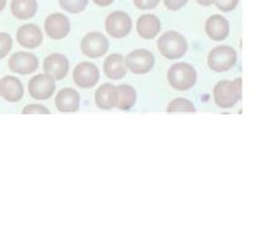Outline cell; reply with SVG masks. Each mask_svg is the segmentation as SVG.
<instances>
[{"instance_id":"484cf974","label":"cell","mask_w":254,"mask_h":240,"mask_svg":"<svg viewBox=\"0 0 254 240\" xmlns=\"http://www.w3.org/2000/svg\"><path fill=\"white\" fill-rule=\"evenodd\" d=\"M238 1L239 0H215V4H216V6L221 12L226 13L234 10L238 5Z\"/></svg>"},{"instance_id":"7402d4cb","label":"cell","mask_w":254,"mask_h":240,"mask_svg":"<svg viewBox=\"0 0 254 240\" xmlns=\"http://www.w3.org/2000/svg\"><path fill=\"white\" fill-rule=\"evenodd\" d=\"M168 112H196L193 103L188 99L177 98L169 103L167 108Z\"/></svg>"},{"instance_id":"5bb4252c","label":"cell","mask_w":254,"mask_h":240,"mask_svg":"<svg viewBox=\"0 0 254 240\" xmlns=\"http://www.w3.org/2000/svg\"><path fill=\"white\" fill-rule=\"evenodd\" d=\"M42 40H44V36L41 32V28L36 24H24L18 29L17 41L20 46L26 49H36L40 46Z\"/></svg>"},{"instance_id":"ba28073f","label":"cell","mask_w":254,"mask_h":240,"mask_svg":"<svg viewBox=\"0 0 254 240\" xmlns=\"http://www.w3.org/2000/svg\"><path fill=\"white\" fill-rule=\"evenodd\" d=\"M108 40L99 32H90L81 40L80 49L84 55L88 58H99L108 51Z\"/></svg>"},{"instance_id":"277c9868","label":"cell","mask_w":254,"mask_h":240,"mask_svg":"<svg viewBox=\"0 0 254 240\" xmlns=\"http://www.w3.org/2000/svg\"><path fill=\"white\" fill-rule=\"evenodd\" d=\"M237 51L233 47L217 46L208 55V66L215 72L228 71L237 64Z\"/></svg>"},{"instance_id":"4316f807","label":"cell","mask_w":254,"mask_h":240,"mask_svg":"<svg viewBox=\"0 0 254 240\" xmlns=\"http://www.w3.org/2000/svg\"><path fill=\"white\" fill-rule=\"evenodd\" d=\"M160 0H133L136 8L141 9V10H149L154 9L159 4Z\"/></svg>"},{"instance_id":"d6986e66","label":"cell","mask_w":254,"mask_h":240,"mask_svg":"<svg viewBox=\"0 0 254 240\" xmlns=\"http://www.w3.org/2000/svg\"><path fill=\"white\" fill-rule=\"evenodd\" d=\"M136 102V92L130 85L124 84L115 87V107L127 111L132 107Z\"/></svg>"},{"instance_id":"e0dca14e","label":"cell","mask_w":254,"mask_h":240,"mask_svg":"<svg viewBox=\"0 0 254 240\" xmlns=\"http://www.w3.org/2000/svg\"><path fill=\"white\" fill-rule=\"evenodd\" d=\"M137 33L145 40H151L160 31V20L154 14H144L137 19L136 23Z\"/></svg>"},{"instance_id":"4dcf8cb0","label":"cell","mask_w":254,"mask_h":240,"mask_svg":"<svg viewBox=\"0 0 254 240\" xmlns=\"http://www.w3.org/2000/svg\"><path fill=\"white\" fill-rule=\"evenodd\" d=\"M6 5V0H0V12H3Z\"/></svg>"},{"instance_id":"7a4b0ae2","label":"cell","mask_w":254,"mask_h":240,"mask_svg":"<svg viewBox=\"0 0 254 240\" xmlns=\"http://www.w3.org/2000/svg\"><path fill=\"white\" fill-rule=\"evenodd\" d=\"M158 49L164 58L174 60V59H179L185 55L187 52L188 45L186 38L181 33L169 31L159 38Z\"/></svg>"},{"instance_id":"7c38bea8","label":"cell","mask_w":254,"mask_h":240,"mask_svg":"<svg viewBox=\"0 0 254 240\" xmlns=\"http://www.w3.org/2000/svg\"><path fill=\"white\" fill-rule=\"evenodd\" d=\"M44 70L56 80H61L69 72V61L61 54H52L44 61Z\"/></svg>"},{"instance_id":"2e32d148","label":"cell","mask_w":254,"mask_h":240,"mask_svg":"<svg viewBox=\"0 0 254 240\" xmlns=\"http://www.w3.org/2000/svg\"><path fill=\"white\" fill-rule=\"evenodd\" d=\"M56 108L60 112H76L80 106V96L76 90L71 88H65L60 90L55 99Z\"/></svg>"},{"instance_id":"3957f363","label":"cell","mask_w":254,"mask_h":240,"mask_svg":"<svg viewBox=\"0 0 254 240\" xmlns=\"http://www.w3.org/2000/svg\"><path fill=\"white\" fill-rule=\"evenodd\" d=\"M168 81L174 89L188 90L196 84L197 72L190 64L178 62L168 70Z\"/></svg>"},{"instance_id":"ffe728a7","label":"cell","mask_w":254,"mask_h":240,"mask_svg":"<svg viewBox=\"0 0 254 240\" xmlns=\"http://www.w3.org/2000/svg\"><path fill=\"white\" fill-rule=\"evenodd\" d=\"M12 14L18 19H29L37 12V0H12Z\"/></svg>"},{"instance_id":"f546056e","label":"cell","mask_w":254,"mask_h":240,"mask_svg":"<svg viewBox=\"0 0 254 240\" xmlns=\"http://www.w3.org/2000/svg\"><path fill=\"white\" fill-rule=\"evenodd\" d=\"M197 3L201 4V5L208 6V5H212V4L215 3V0H197Z\"/></svg>"},{"instance_id":"6da1fadb","label":"cell","mask_w":254,"mask_h":240,"mask_svg":"<svg viewBox=\"0 0 254 240\" xmlns=\"http://www.w3.org/2000/svg\"><path fill=\"white\" fill-rule=\"evenodd\" d=\"M242 98V79L221 80L214 88V99L217 107L231 108Z\"/></svg>"},{"instance_id":"8992f818","label":"cell","mask_w":254,"mask_h":240,"mask_svg":"<svg viewBox=\"0 0 254 240\" xmlns=\"http://www.w3.org/2000/svg\"><path fill=\"white\" fill-rule=\"evenodd\" d=\"M55 80L49 74H40L29 80L28 90L32 98L45 101L55 93Z\"/></svg>"},{"instance_id":"8fae6325","label":"cell","mask_w":254,"mask_h":240,"mask_svg":"<svg viewBox=\"0 0 254 240\" xmlns=\"http://www.w3.org/2000/svg\"><path fill=\"white\" fill-rule=\"evenodd\" d=\"M9 69L20 75H28L38 67V59L28 52H15L9 59Z\"/></svg>"},{"instance_id":"ac0fdd59","label":"cell","mask_w":254,"mask_h":240,"mask_svg":"<svg viewBox=\"0 0 254 240\" xmlns=\"http://www.w3.org/2000/svg\"><path fill=\"white\" fill-rule=\"evenodd\" d=\"M104 74L110 79L113 80H119L126 75V64H125V59L120 54H112L106 59L103 64Z\"/></svg>"},{"instance_id":"44dd1931","label":"cell","mask_w":254,"mask_h":240,"mask_svg":"<svg viewBox=\"0 0 254 240\" xmlns=\"http://www.w3.org/2000/svg\"><path fill=\"white\" fill-rule=\"evenodd\" d=\"M95 104L102 110H111L115 107V87L112 84H103L97 89Z\"/></svg>"},{"instance_id":"30bf717a","label":"cell","mask_w":254,"mask_h":240,"mask_svg":"<svg viewBox=\"0 0 254 240\" xmlns=\"http://www.w3.org/2000/svg\"><path fill=\"white\" fill-rule=\"evenodd\" d=\"M45 31L52 40H61L70 32V22L66 15L54 13L45 20Z\"/></svg>"},{"instance_id":"9a60e30c","label":"cell","mask_w":254,"mask_h":240,"mask_svg":"<svg viewBox=\"0 0 254 240\" xmlns=\"http://www.w3.org/2000/svg\"><path fill=\"white\" fill-rule=\"evenodd\" d=\"M205 31L206 35L214 41H222L225 40L229 35L230 27H229V22L226 18L222 15L215 14L211 15L205 23Z\"/></svg>"},{"instance_id":"83f0119b","label":"cell","mask_w":254,"mask_h":240,"mask_svg":"<svg viewBox=\"0 0 254 240\" xmlns=\"http://www.w3.org/2000/svg\"><path fill=\"white\" fill-rule=\"evenodd\" d=\"M188 0H164V4L169 10H179L187 4Z\"/></svg>"},{"instance_id":"9c48e42d","label":"cell","mask_w":254,"mask_h":240,"mask_svg":"<svg viewBox=\"0 0 254 240\" xmlns=\"http://www.w3.org/2000/svg\"><path fill=\"white\" fill-rule=\"evenodd\" d=\"M72 79L78 87L88 89L98 83L99 70L92 62H80L72 71Z\"/></svg>"},{"instance_id":"4fadbf2b","label":"cell","mask_w":254,"mask_h":240,"mask_svg":"<svg viewBox=\"0 0 254 240\" xmlns=\"http://www.w3.org/2000/svg\"><path fill=\"white\" fill-rule=\"evenodd\" d=\"M0 96L8 102H19L24 96L23 85L20 80L15 76H4L0 80Z\"/></svg>"},{"instance_id":"f1b7e54d","label":"cell","mask_w":254,"mask_h":240,"mask_svg":"<svg viewBox=\"0 0 254 240\" xmlns=\"http://www.w3.org/2000/svg\"><path fill=\"white\" fill-rule=\"evenodd\" d=\"M93 1L99 6H108L113 3V0H93Z\"/></svg>"},{"instance_id":"52a82bcc","label":"cell","mask_w":254,"mask_h":240,"mask_svg":"<svg viewBox=\"0 0 254 240\" xmlns=\"http://www.w3.org/2000/svg\"><path fill=\"white\" fill-rule=\"evenodd\" d=\"M132 20L125 12H113L106 19V31L115 38L126 37L131 32Z\"/></svg>"},{"instance_id":"d4e9b609","label":"cell","mask_w":254,"mask_h":240,"mask_svg":"<svg viewBox=\"0 0 254 240\" xmlns=\"http://www.w3.org/2000/svg\"><path fill=\"white\" fill-rule=\"evenodd\" d=\"M23 115H49L50 111L41 104H29L22 111Z\"/></svg>"},{"instance_id":"5b68a950","label":"cell","mask_w":254,"mask_h":240,"mask_svg":"<svg viewBox=\"0 0 254 240\" xmlns=\"http://www.w3.org/2000/svg\"><path fill=\"white\" fill-rule=\"evenodd\" d=\"M125 64L133 74H146L154 67L155 58L147 50H135L127 55Z\"/></svg>"},{"instance_id":"cb8c5ba5","label":"cell","mask_w":254,"mask_h":240,"mask_svg":"<svg viewBox=\"0 0 254 240\" xmlns=\"http://www.w3.org/2000/svg\"><path fill=\"white\" fill-rule=\"evenodd\" d=\"M13 46L12 37L8 33H0V60L8 55Z\"/></svg>"},{"instance_id":"603a6c76","label":"cell","mask_w":254,"mask_h":240,"mask_svg":"<svg viewBox=\"0 0 254 240\" xmlns=\"http://www.w3.org/2000/svg\"><path fill=\"white\" fill-rule=\"evenodd\" d=\"M60 6L71 14H78L87 8L88 0H59Z\"/></svg>"}]
</instances>
